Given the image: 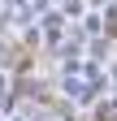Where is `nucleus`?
<instances>
[{
  "instance_id": "obj_1",
  "label": "nucleus",
  "mask_w": 117,
  "mask_h": 121,
  "mask_svg": "<svg viewBox=\"0 0 117 121\" xmlns=\"http://www.w3.org/2000/svg\"><path fill=\"white\" fill-rule=\"evenodd\" d=\"M113 35H117V13H113Z\"/></svg>"
}]
</instances>
